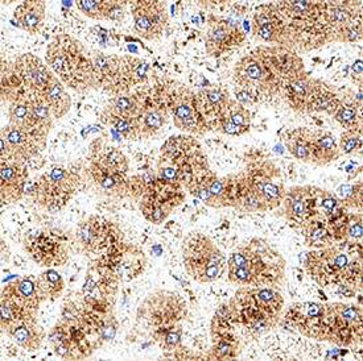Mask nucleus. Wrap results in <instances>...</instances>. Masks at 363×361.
Masks as SVG:
<instances>
[{
    "mask_svg": "<svg viewBox=\"0 0 363 361\" xmlns=\"http://www.w3.org/2000/svg\"><path fill=\"white\" fill-rule=\"evenodd\" d=\"M228 278L237 286L281 287L287 276V261L268 240L252 238L228 258Z\"/></svg>",
    "mask_w": 363,
    "mask_h": 361,
    "instance_id": "f257e3e1",
    "label": "nucleus"
},
{
    "mask_svg": "<svg viewBox=\"0 0 363 361\" xmlns=\"http://www.w3.org/2000/svg\"><path fill=\"white\" fill-rule=\"evenodd\" d=\"M362 252L361 243L347 240L313 249L306 253V275L321 287L346 286L359 293L362 292Z\"/></svg>",
    "mask_w": 363,
    "mask_h": 361,
    "instance_id": "f03ea898",
    "label": "nucleus"
},
{
    "mask_svg": "<svg viewBox=\"0 0 363 361\" xmlns=\"http://www.w3.org/2000/svg\"><path fill=\"white\" fill-rule=\"evenodd\" d=\"M228 304L240 338L257 339L279 324L284 298L275 287L239 286Z\"/></svg>",
    "mask_w": 363,
    "mask_h": 361,
    "instance_id": "7ed1b4c3",
    "label": "nucleus"
},
{
    "mask_svg": "<svg viewBox=\"0 0 363 361\" xmlns=\"http://www.w3.org/2000/svg\"><path fill=\"white\" fill-rule=\"evenodd\" d=\"M45 62L67 88L81 94L98 88L91 53L72 35L60 33L50 40Z\"/></svg>",
    "mask_w": 363,
    "mask_h": 361,
    "instance_id": "20e7f679",
    "label": "nucleus"
},
{
    "mask_svg": "<svg viewBox=\"0 0 363 361\" xmlns=\"http://www.w3.org/2000/svg\"><path fill=\"white\" fill-rule=\"evenodd\" d=\"M287 23L291 49L306 52L335 42L325 19L326 1H277Z\"/></svg>",
    "mask_w": 363,
    "mask_h": 361,
    "instance_id": "39448f33",
    "label": "nucleus"
},
{
    "mask_svg": "<svg viewBox=\"0 0 363 361\" xmlns=\"http://www.w3.org/2000/svg\"><path fill=\"white\" fill-rule=\"evenodd\" d=\"M233 81L250 101L280 96L284 81L269 56L267 44L258 45L239 58L233 70Z\"/></svg>",
    "mask_w": 363,
    "mask_h": 361,
    "instance_id": "423d86ee",
    "label": "nucleus"
},
{
    "mask_svg": "<svg viewBox=\"0 0 363 361\" xmlns=\"http://www.w3.org/2000/svg\"><path fill=\"white\" fill-rule=\"evenodd\" d=\"M96 67L98 88L111 96L128 94L131 88L144 85L151 76V65L135 56L91 53Z\"/></svg>",
    "mask_w": 363,
    "mask_h": 361,
    "instance_id": "0eeeda50",
    "label": "nucleus"
},
{
    "mask_svg": "<svg viewBox=\"0 0 363 361\" xmlns=\"http://www.w3.org/2000/svg\"><path fill=\"white\" fill-rule=\"evenodd\" d=\"M189 315V306L177 292L157 289L147 295L136 311V327L150 335L182 324Z\"/></svg>",
    "mask_w": 363,
    "mask_h": 361,
    "instance_id": "6e6552de",
    "label": "nucleus"
},
{
    "mask_svg": "<svg viewBox=\"0 0 363 361\" xmlns=\"http://www.w3.org/2000/svg\"><path fill=\"white\" fill-rule=\"evenodd\" d=\"M182 256L186 273L200 284H211L223 276L228 260L206 234L189 232L182 244Z\"/></svg>",
    "mask_w": 363,
    "mask_h": 361,
    "instance_id": "1a4fd4ad",
    "label": "nucleus"
},
{
    "mask_svg": "<svg viewBox=\"0 0 363 361\" xmlns=\"http://www.w3.org/2000/svg\"><path fill=\"white\" fill-rule=\"evenodd\" d=\"M280 96L297 114H329L333 116L342 96L333 86L306 74L283 86Z\"/></svg>",
    "mask_w": 363,
    "mask_h": 361,
    "instance_id": "9d476101",
    "label": "nucleus"
},
{
    "mask_svg": "<svg viewBox=\"0 0 363 361\" xmlns=\"http://www.w3.org/2000/svg\"><path fill=\"white\" fill-rule=\"evenodd\" d=\"M160 157L177 168L185 191L199 185L211 171L202 144L191 134H177L167 139L162 145Z\"/></svg>",
    "mask_w": 363,
    "mask_h": 361,
    "instance_id": "9b49d317",
    "label": "nucleus"
},
{
    "mask_svg": "<svg viewBox=\"0 0 363 361\" xmlns=\"http://www.w3.org/2000/svg\"><path fill=\"white\" fill-rule=\"evenodd\" d=\"M81 178L77 171L55 166L35 180L30 194L35 202L49 212H58L76 195Z\"/></svg>",
    "mask_w": 363,
    "mask_h": 361,
    "instance_id": "f8f14e48",
    "label": "nucleus"
},
{
    "mask_svg": "<svg viewBox=\"0 0 363 361\" xmlns=\"http://www.w3.org/2000/svg\"><path fill=\"white\" fill-rule=\"evenodd\" d=\"M326 190L312 186H292L286 191V197L279 207L291 227L301 231L315 222H325L324 198Z\"/></svg>",
    "mask_w": 363,
    "mask_h": 361,
    "instance_id": "ddd939ff",
    "label": "nucleus"
},
{
    "mask_svg": "<svg viewBox=\"0 0 363 361\" xmlns=\"http://www.w3.org/2000/svg\"><path fill=\"white\" fill-rule=\"evenodd\" d=\"M362 309L358 304L341 302L325 304L321 340L350 347L362 343Z\"/></svg>",
    "mask_w": 363,
    "mask_h": 361,
    "instance_id": "4468645a",
    "label": "nucleus"
},
{
    "mask_svg": "<svg viewBox=\"0 0 363 361\" xmlns=\"http://www.w3.org/2000/svg\"><path fill=\"white\" fill-rule=\"evenodd\" d=\"M242 171L267 211H274L281 206L287 189L281 180L280 171L274 162L268 157L251 156L245 171Z\"/></svg>",
    "mask_w": 363,
    "mask_h": 361,
    "instance_id": "2eb2a0df",
    "label": "nucleus"
},
{
    "mask_svg": "<svg viewBox=\"0 0 363 361\" xmlns=\"http://www.w3.org/2000/svg\"><path fill=\"white\" fill-rule=\"evenodd\" d=\"M74 240L82 253L94 255L96 258L123 241L125 235L113 220L99 215H90L77 226Z\"/></svg>",
    "mask_w": 363,
    "mask_h": 361,
    "instance_id": "dca6fc26",
    "label": "nucleus"
},
{
    "mask_svg": "<svg viewBox=\"0 0 363 361\" xmlns=\"http://www.w3.org/2000/svg\"><path fill=\"white\" fill-rule=\"evenodd\" d=\"M168 110L172 116L173 124L182 132L191 136H203L209 132L206 120L199 110L196 93L188 86L177 84L171 85L168 94Z\"/></svg>",
    "mask_w": 363,
    "mask_h": 361,
    "instance_id": "f3484780",
    "label": "nucleus"
},
{
    "mask_svg": "<svg viewBox=\"0 0 363 361\" xmlns=\"http://www.w3.org/2000/svg\"><path fill=\"white\" fill-rule=\"evenodd\" d=\"M24 248L28 256L41 268H58L69 261V240L60 229H41L29 235Z\"/></svg>",
    "mask_w": 363,
    "mask_h": 361,
    "instance_id": "a211bd4d",
    "label": "nucleus"
},
{
    "mask_svg": "<svg viewBox=\"0 0 363 361\" xmlns=\"http://www.w3.org/2000/svg\"><path fill=\"white\" fill-rule=\"evenodd\" d=\"M48 136L41 133L23 130L12 124H7L1 128L0 145L1 153L0 160H15L27 162L38 157L47 147Z\"/></svg>",
    "mask_w": 363,
    "mask_h": 361,
    "instance_id": "6ab92c4d",
    "label": "nucleus"
},
{
    "mask_svg": "<svg viewBox=\"0 0 363 361\" xmlns=\"http://www.w3.org/2000/svg\"><path fill=\"white\" fill-rule=\"evenodd\" d=\"M94 263L111 268L122 282H128L143 275L148 258L142 248L123 240L96 257Z\"/></svg>",
    "mask_w": 363,
    "mask_h": 361,
    "instance_id": "aec40b11",
    "label": "nucleus"
},
{
    "mask_svg": "<svg viewBox=\"0 0 363 361\" xmlns=\"http://www.w3.org/2000/svg\"><path fill=\"white\" fill-rule=\"evenodd\" d=\"M121 282V278L111 268L93 263L87 268L79 294L86 304L114 307Z\"/></svg>",
    "mask_w": 363,
    "mask_h": 361,
    "instance_id": "412c9836",
    "label": "nucleus"
},
{
    "mask_svg": "<svg viewBox=\"0 0 363 361\" xmlns=\"http://www.w3.org/2000/svg\"><path fill=\"white\" fill-rule=\"evenodd\" d=\"M247 40L245 30L233 20L211 13L205 33V50L211 57L218 58L240 48Z\"/></svg>",
    "mask_w": 363,
    "mask_h": 361,
    "instance_id": "4be33fe9",
    "label": "nucleus"
},
{
    "mask_svg": "<svg viewBox=\"0 0 363 361\" xmlns=\"http://www.w3.org/2000/svg\"><path fill=\"white\" fill-rule=\"evenodd\" d=\"M134 29L138 36L144 40H156L162 38L169 23L168 7L159 0H136L128 4Z\"/></svg>",
    "mask_w": 363,
    "mask_h": 361,
    "instance_id": "5701e85b",
    "label": "nucleus"
},
{
    "mask_svg": "<svg viewBox=\"0 0 363 361\" xmlns=\"http://www.w3.org/2000/svg\"><path fill=\"white\" fill-rule=\"evenodd\" d=\"M252 35L268 45H283L291 49L287 23L277 3L259 4L252 13Z\"/></svg>",
    "mask_w": 363,
    "mask_h": 361,
    "instance_id": "b1692460",
    "label": "nucleus"
},
{
    "mask_svg": "<svg viewBox=\"0 0 363 361\" xmlns=\"http://www.w3.org/2000/svg\"><path fill=\"white\" fill-rule=\"evenodd\" d=\"M325 304L318 302H297L291 304L283 316V322L309 339L321 340Z\"/></svg>",
    "mask_w": 363,
    "mask_h": 361,
    "instance_id": "393cba45",
    "label": "nucleus"
},
{
    "mask_svg": "<svg viewBox=\"0 0 363 361\" xmlns=\"http://www.w3.org/2000/svg\"><path fill=\"white\" fill-rule=\"evenodd\" d=\"M11 64L24 85L38 96H41L56 78V74L52 71L48 64L33 53L19 55Z\"/></svg>",
    "mask_w": 363,
    "mask_h": 361,
    "instance_id": "a878e982",
    "label": "nucleus"
},
{
    "mask_svg": "<svg viewBox=\"0 0 363 361\" xmlns=\"http://www.w3.org/2000/svg\"><path fill=\"white\" fill-rule=\"evenodd\" d=\"M26 162L6 160L0 165V197L4 205L19 202L26 194L28 182Z\"/></svg>",
    "mask_w": 363,
    "mask_h": 361,
    "instance_id": "bb28decb",
    "label": "nucleus"
},
{
    "mask_svg": "<svg viewBox=\"0 0 363 361\" xmlns=\"http://www.w3.org/2000/svg\"><path fill=\"white\" fill-rule=\"evenodd\" d=\"M325 19L335 42H338V38L346 29L362 23V3L326 1Z\"/></svg>",
    "mask_w": 363,
    "mask_h": 361,
    "instance_id": "cd10ccee",
    "label": "nucleus"
},
{
    "mask_svg": "<svg viewBox=\"0 0 363 361\" xmlns=\"http://www.w3.org/2000/svg\"><path fill=\"white\" fill-rule=\"evenodd\" d=\"M196 101L209 131H211L214 124L228 110L233 98L230 96L229 91L220 86H208L196 93Z\"/></svg>",
    "mask_w": 363,
    "mask_h": 361,
    "instance_id": "c85d7f7f",
    "label": "nucleus"
},
{
    "mask_svg": "<svg viewBox=\"0 0 363 361\" xmlns=\"http://www.w3.org/2000/svg\"><path fill=\"white\" fill-rule=\"evenodd\" d=\"M87 164L122 176H128L130 171V165L125 153L104 140H96L91 143Z\"/></svg>",
    "mask_w": 363,
    "mask_h": 361,
    "instance_id": "c756f323",
    "label": "nucleus"
},
{
    "mask_svg": "<svg viewBox=\"0 0 363 361\" xmlns=\"http://www.w3.org/2000/svg\"><path fill=\"white\" fill-rule=\"evenodd\" d=\"M1 298L35 311H38L40 306L44 302L38 290L36 277L33 278L30 276L18 277L3 286Z\"/></svg>",
    "mask_w": 363,
    "mask_h": 361,
    "instance_id": "7c9ffc66",
    "label": "nucleus"
},
{
    "mask_svg": "<svg viewBox=\"0 0 363 361\" xmlns=\"http://www.w3.org/2000/svg\"><path fill=\"white\" fill-rule=\"evenodd\" d=\"M188 193L213 209L230 207L226 177H218L213 171Z\"/></svg>",
    "mask_w": 363,
    "mask_h": 361,
    "instance_id": "2f4dec72",
    "label": "nucleus"
},
{
    "mask_svg": "<svg viewBox=\"0 0 363 361\" xmlns=\"http://www.w3.org/2000/svg\"><path fill=\"white\" fill-rule=\"evenodd\" d=\"M251 128V113L246 105L233 99L228 110L214 124L211 131L229 134V136H242L247 133Z\"/></svg>",
    "mask_w": 363,
    "mask_h": 361,
    "instance_id": "473e14b6",
    "label": "nucleus"
},
{
    "mask_svg": "<svg viewBox=\"0 0 363 361\" xmlns=\"http://www.w3.org/2000/svg\"><path fill=\"white\" fill-rule=\"evenodd\" d=\"M47 4L41 0H28L23 1L13 11L12 20L20 29L28 32L30 35L38 33L45 23Z\"/></svg>",
    "mask_w": 363,
    "mask_h": 361,
    "instance_id": "72a5a7b5",
    "label": "nucleus"
},
{
    "mask_svg": "<svg viewBox=\"0 0 363 361\" xmlns=\"http://www.w3.org/2000/svg\"><path fill=\"white\" fill-rule=\"evenodd\" d=\"M87 174L94 182L96 188L104 191L106 195L125 198L130 197V177L115 174L111 171H104L94 165L87 164Z\"/></svg>",
    "mask_w": 363,
    "mask_h": 361,
    "instance_id": "f704fd0d",
    "label": "nucleus"
},
{
    "mask_svg": "<svg viewBox=\"0 0 363 361\" xmlns=\"http://www.w3.org/2000/svg\"><path fill=\"white\" fill-rule=\"evenodd\" d=\"M125 1L118 0H78L76 7L85 16L94 20L121 21L125 18Z\"/></svg>",
    "mask_w": 363,
    "mask_h": 361,
    "instance_id": "c9c22d12",
    "label": "nucleus"
},
{
    "mask_svg": "<svg viewBox=\"0 0 363 361\" xmlns=\"http://www.w3.org/2000/svg\"><path fill=\"white\" fill-rule=\"evenodd\" d=\"M341 157L338 142L333 133L328 131H313L311 144V164L315 166H326Z\"/></svg>",
    "mask_w": 363,
    "mask_h": 361,
    "instance_id": "e433bc0d",
    "label": "nucleus"
},
{
    "mask_svg": "<svg viewBox=\"0 0 363 361\" xmlns=\"http://www.w3.org/2000/svg\"><path fill=\"white\" fill-rule=\"evenodd\" d=\"M4 333L20 348L28 352L38 351L45 340V331L38 324V321L16 324Z\"/></svg>",
    "mask_w": 363,
    "mask_h": 361,
    "instance_id": "4c0bfd02",
    "label": "nucleus"
},
{
    "mask_svg": "<svg viewBox=\"0 0 363 361\" xmlns=\"http://www.w3.org/2000/svg\"><path fill=\"white\" fill-rule=\"evenodd\" d=\"M211 348L206 359L233 360L237 359L243 347V339L238 333H220L211 336Z\"/></svg>",
    "mask_w": 363,
    "mask_h": 361,
    "instance_id": "58836bf2",
    "label": "nucleus"
},
{
    "mask_svg": "<svg viewBox=\"0 0 363 361\" xmlns=\"http://www.w3.org/2000/svg\"><path fill=\"white\" fill-rule=\"evenodd\" d=\"M333 118L344 130L362 128V90L358 88L357 96H352V99L342 98Z\"/></svg>",
    "mask_w": 363,
    "mask_h": 361,
    "instance_id": "ea45409f",
    "label": "nucleus"
},
{
    "mask_svg": "<svg viewBox=\"0 0 363 361\" xmlns=\"http://www.w3.org/2000/svg\"><path fill=\"white\" fill-rule=\"evenodd\" d=\"M313 139V131L306 127H298L288 130L283 136V142L288 149L296 160L311 164V144Z\"/></svg>",
    "mask_w": 363,
    "mask_h": 361,
    "instance_id": "a19ab883",
    "label": "nucleus"
},
{
    "mask_svg": "<svg viewBox=\"0 0 363 361\" xmlns=\"http://www.w3.org/2000/svg\"><path fill=\"white\" fill-rule=\"evenodd\" d=\"M143 108V101L139 93L113 96L101 114L111 115L118 118L136 119Z\"/></svg>",
    "mask_w": 363,
    "mask_h": 361,
    "instance_id": "79ce46f5",
    "label": "nucleus"
},
{
    "mask_svg": "<svg viewBox=\"0 0 363 361\" xmlns=\"http://www.w3.org/2000/svg\"><path fill=\"white\" fill-rule=\"evenodd\" d=\"M41 96L49 105L55 119H62L64 116H67L72 107V98L67 91V87L57 76L50 82V85Z\"/></svg>",
    "mask_w": 363,
    "mask_h": 361,
    "instance_id": "37998d69",
    "label": "nucleus"
},
{
    "mask_svg": "<svg viewBox=\"0 0 363 361\" xmlns=\"http://www.w3.org/2000/svg\"><path fill=\"white\" fill-rule=\"evenodd\" d=\"M0 309H1V331L6 333L11 327L16 324L28 322V321H38V313L35 310H29L23 306L11 302L9 299L0 298Z\"/></svg>",
    "mask_w": 363,
    "mask_h": 361,
    "instance_id": "c03bdc74",
    "label": "nucleus"
},
{
    "mask_svg": "<svg viewBox=\"0 0 363 361\" xmlns=\"http://www.w3.org/2000/svg\"><path fill=\"white\" fill-rule=\"evenodd\" d=\"M38 290L43 301H56L65 290V281L53 268H47L36 277Z\"/></svg>",
    "mask_w": 363,
    "mask_h": 361,
    "instance_id": "a18cd8bd",
    "label": "nucleus"
},
{
    "mask_svg": "<svg viewBox=\"0 0 363 361\" xmlns=\"http://www.w3.org/2000/svg\"><path fill=\"white\" fill-rule=\"evenodd\" d=\"M30 96L24 98V99L15 101V102H12V103L9 105V123L15 125V127L23 128V130H28V131H33V132H38L44 134V136H48L45 133L40 132L38 127H36L35 118H33V114H32V107H30V102H29Z\"/></svg>",
    "mask_w": 363,
    "mask_h": 361,
    "instance_id": "49530a36",
    "label": "nucleus"
},
{
    "mask_svg": "<svg viewBox=\"0 0 363 361\" xmlns=\"http://www.w3.org/2000/svg\"><path fill=\"white\" fill-rule=\"evenodd\" d=\"M139 209L147 222H150L152 224H162L167 219L169 218L174 207L168 203H164V202L155 200L152 197H148L143 194L139 198Z\"/></svg>",
    "mask_w": 363,
    "mask_h": 361,
    "instance_id": "de8ad7c7",
    "label": "nucleus"
},
{
    "mask_svg": "<svg viewBox=\"0 0 363 361\" xmlns=\"http://www.w3.org/2000/svg\"><path fill=\"white\" fill-rule=\"evenodd\" d=\"M99 120L108 127H113L115 132L119 133L125 140H130V142L140 140L138 118L128 119V118H118L111 115L101 114Z\"/></svg>",
    "mask_w": 363,
    "mask_h": 361,
    "instance_id": "09e8293b",
    "label": "nucleus"
},
{
    "mask_svg": "<svg viewBox=\"0 0 363 361\" xmlns=\"http://www.w3.org/2000/svg\"><path fill=\"white\" fill-rule=\"evenodd\" d=\"M304 236L306 247L313 249H323V248L333 246V240L328 231L325 222H315L309 224L308 227L300 231Z\"/></svg>",
    "mask_w": 363,
    "mask_h": 361,
    "instance_id": "8fccbe9b",
    "label": "nucleus"
},
{
    "mask_svg": "<svg viewBox=\"0 0 363 361\" xmlns=\"http://www.w3.org/2000/svg\"><path fill=\"white\" fill-rule=\"evenodd\" d=\"M362 180H358L353 183L341 185L335 191V195L349 211L355 210V212H362Z\"/></svg>",
    "mask_w": 363,
    "mask_h": 361,
    "instance_id": "3c124183",
    "label": "nucleus"
},
{
    "mask_svg": "<svg viewBox=\"0 0 363 361\" xmlns=\"http://www.w3.org/2000/svg\"><path fill=\"white\" fill-rule=\"evenodd\" d=\"M29 102H30L32 114L35 118V123H36L38 131L49 134L52 127H53L55 118H53V114H52L49 105H47V102L44 101L43 96H38V94H32L29 98Z\"/></svg>",
    "mask_w": 363,
    "mask_h": 361,
    "instance_id": "603ef678",
    "label": "nucleus"
},
{
    "mask_svg": "<svg viewBox=\"0 0 363 361\" xmlns=\"http://www.w3.org/2000/svg\"><path fill=\"white\" fill-rule=\"evenodd\" d=\"M151 339L162 348L167 357H172L173 352L182 344V324L153 333Z\"/></svg>",
    "mask_w": 363,
    "mask_h": 361,
    "instance_id": "864d4df0",
    "label": "nucleus"
},
{
    "mask_svg": "<svg viewBox=\"0 0 363 361\" xmlns=\"http://www.w3.org/2000/svg\"><path fill=\"white\" fill-rule=\"evenodd\" d=\"M338 148L341 154L361 156L362 154V128L344 130V132L341 133Z\"/></svg>",
    "mask_w": 363,
    "mask_h": 361,
    "instance_id": "5fc2aeb1",
    "label": "nucleus"
},
{
    "mask_svg": "<svg viewBox=\"0 0 363 361\" xmlns=\"http://www.w3.org/2000/svg\"><path fill=\"white\" fill-rule=\"evenodd\" d=\"M363 238L362 212H349V227H347V241L361 243Z\"/></svg>",
    "mask_w": 363,
    "mask_h": 361,
    "instance_id": "6e6d98bb",
    "label": "nucleus"
},
{
    "mask_svg": "<svg viewBox=\"0 0 363 361\" xmlns=\"http://www.w3.org/2000/svg\"><path fill=\"white\" fill-rule=\"evenodd\" d=\"M362 59L358 58L354 61L353 65H352V81H353L354 85L357 86L358 88H362Z\"/></svg>",
    "mask_w": 363,
    "mask_h": 361,
    "instance_id": "4d7b16f0",
    "label": "nucleus"
}]
</instances>
